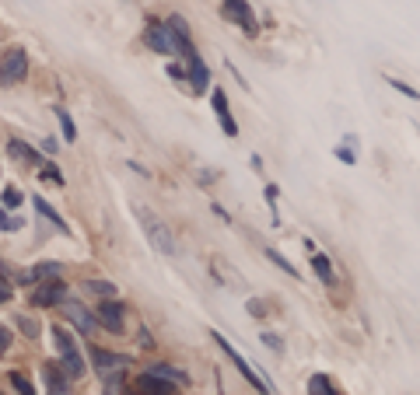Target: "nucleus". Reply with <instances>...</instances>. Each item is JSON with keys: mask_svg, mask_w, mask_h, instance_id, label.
I'll return each instance as SVG.
<instances>
[{"mask_svg": "<svg viewBox=\"0 0 420 395\" xmlns=\"http://www.w3.org/2000/svg\"><path fill=\"white\" fill-rule=\"evenodd\" d=\"M169 77H176V81H182L186 74H182V67H176V63H172V67H169Z\"/></svg>", "mask_w": 420, "mask_h": 395, "instance_id": "obj_38", "label": "nucleus"}, {"mask_svg": "<svg viewBox=\"0 0 420 395\" xmlns=\"http://www.w3.org/2000/svg\"><path fill=\"white\" fill-rule=\"evenodd\" d=\"M63 315H67L70 326H74L77 333H84V336H91L95 326H98V315H95L91 308H84L81 301H63Z\"/></svg>", "mask_w": 420, "mask_h": 395, "instance_id": "obj_9", "label": "nucleus"}, {"mask_svg": "<svg viewBox=\"0 0 420 395\" xmlns=\"http://www.w3.org/2000/svg\"><path fill=\"white\" fill-rule=\"evenodd\" d=\"M35 210H39V217H46L50 224H57V231H60V234H70V227L63 224V217L57 214V210H53V207H50V203H46V200H42V196H35Z\"/></svg>", "mask_w": 420, "mask_h": 395, "instance_id": "obj_18", "label": "nucleus"}, {"mask_svg": "<svg viewBox=\"0 0 420 395\" xmlns=\"http://www.w3.org/2000/svg\"><path fill=\"white\" fill-rule=\"evenodd\" d=\"M266 259H270L273 266H280V270H284L288 277H295V280H298V270H295V263H288V259H284V256H280L277 248H266Z\"/></svg>", "mask_w": 420, "mask_h": 395, "instance_id": "obj_24", "label": "nucleus"}, {"mask_svg": "<svg viewBox=\"0 0 420 395\" xmlns=\"http://www.w3.org/2000/svg\"><path fill=\"white\" fill-rule=\"evenodd\" d=\"M221 14H225L228 21H235L249 39H252V35H259V21H256V14H252L249 0H221Z\"/></svg>", "mask_w": 420, "mask_h": 395, "instance_id": "obj_6", "label": "nucleus"}, {"mask_svg": "<svg viewBox=\"0 0 420 395\" xmlns=\"http://www.w3.org/2000/svg\"><path fill=\"white\" fill-rule=\"evenodd\" d=\"M210 102H214V113H217V122H221L225 137H239V122L232 119V109H228V95H225L221 88H214V91H210Z\"/></svg>", "mask_w": 420, "mask_h": 395, "instance_id": "obj_12", "label": "nucleus"}, {"mask_svg": "<svg viewBox=\"0 0 420 395\" xmlns=\"http://www.w3.org/2000/svg\"><path fill=\"white\" fill-rule=\"evenodd\" d=\"M389 84H392V88L399 91V95H407V98H414V102H417V98H420V91H417V88H414V84H407V81H399V77H389Z\"/></svg>", "mask_w": 420, "mask_h": 395, "instance_id": "obj_29", "label": "nucleus"}, {"mask_svg": "<svg viewBox=\"0 0 420 395\" xmlns=\"http://www.w3.org/2000/svg\"><path fill=\"white\" fill-rule=\"evenodd\" d=\"M333 154H336V158H340L344 165H351V168L358 165V154H354V147H347V144H340V147H336Z\"/></svg>", "mask_w": 420, "mask_h": 395, "instance_id": "obj_31", "label": "nucleus"}, {"mask_svg": "<svg viewBox=\"0 0 420 395\" xmlns=\"http://www.w3.org/2000/svg\"><path fill=\"white\" fill-rule=\"evenodd\" d=\"M144 42H147L154 53H161V57L179 53V50H176V39H172L169 21H147V28H144Z\"/></svg>", "mask_w": 420, "mask_h": 395, "instance_id": "obj_7", "label": "nucleus"}, {"mask_svg": "<svg viewBox=\"0 0 420 395\" xmlns=\"http://www.w3.org/2000/svg\"><path fill=\"white\" fill-rule=\"evenodd\" d=\"M88 290L98 294V297H116V283L102 280V277H91V280H88Z\"/></svg>", "mask_w": 420, "mask_h": 395, "instance_id": "obj_23", "label": "nucleus"}, {"mask_svg": "<svg viewBox=\"0 0 420 395\" xmlns=\"http://www.w3.org/2000/svg\"><path fill=\"white\" fill-rule=\"evenodd\" d=\"M7 346H11V329H7V326H0V353H4Z\"/></svg>", "mask_w": 420, "mask_h": 395, "instance_id": "obj_36", "label": "nucleus"}, {"mask_svg": "<svg viewBox=\"0 0 420 395\" xmlns=\"http://www.w3.org/2000/svg\"><path fill=\"white\" fill-rule=\"evenodd\" d=\"M14 322H18V329H21V333H25V336H28V339H39V336H42V329H39V322H32L28 315H18Z\"/></svg>", "mask_w": 420, "mask_h": 395, "instance_id": "obj_26", "label": "nucleus"}, {"mask_svg": "<svg viewBox=\"0 0 420 395\" xmlns=\"http://www.w3.org/2000/svg\"><path fill=\"white\" fill-rule=\"evenodd\" d=\"M169 28H172V39H176V50H186V46H193L189 42V25H186V18H179V14H172L169 18Z\"/></svg>", "mask_w": 420, "mask_h": 395, "instance_id": "obj_17", "label": "nucleus"}, {"mask_svg": "<svg viewBox=\"0 0 420 395\" xmlns=\"http://www.w3.org/2000/svg\"><path fill=\"white\" fill-rule=\"evenodd\" d=\"M32 277H35V280H60L63 266L60 263H39V266H32Z\"/></svg>", "mask_w": 420, "mask_h": 395, "instance_id": "obj_20", "label": "nucleus"}, {"mask_svg": "<svg viewBox=\"0 0 420 395\" xmlns=\"http://www.w3.org/2000/svg\"><path fill=\"white\" fill-rule=\"evenodd\" d=\"M21 224H25L21 217H11V214H7V210L0 207V231H18Z\"/></svg>", "mask_w": 420, "mask_h": 395, "instance_id": "obj_32", "label": "nucleus"}, {"mask_svg": "<svg viewBox=\"0 0 420 395\" xmlns=\"http://www.w3.org/2000/svg\"><path fill=\"white\" fill-rule=\"evenodd\" d=\"M147 371H151V374H158V378H165V382H176V385H189V374H186V371H176V367H169V364H161V360L147 364Z\"/></svg>", "mask_w": 420, "mask_h": 395, "instance_id": "obj_16", "label": "nucleus"}, {"mask_svg": "<svg viewBox=\"0 0 420 395\" xmlns=\"http://www.w3.org/2000/svg\"><path fill=\"white\" fill-rule=\"evenodd\" d=\"M245 311H249L252 319H266V311H270V304H266L263 297H249V301H245Z\"/></svg>", "mask_w": 420, "mask_h": 395, "instance_id": "obj_27", "label": "nucleus"}, {"mask_svg": "<svg viewBox=\"0 0 420 395\" xmlns=\"http://www.w3.org/2000/svg\"><path fill=\"white\" fill-rule=\"evenodd\" d=\"M11 385H14L21 395H35V385H32L25 374H14V371H11Z\"/></svg>", "mask_w": 420, "mask_h": 395, "instance_id": "obj_30", "label": "nucleus"}, {"mask_svg": "<svg viewBox=\"0 0 420 395\" xmlns=\"http://www.w3.org/2000/svg\"><path fill=\"white\" fill-rule=\"evenodd\" d=\"M53 333V343L60 346V353H63V371H67V378H81L84 374V357H81V350H77V343H74V336L63 329V326H53L50 329Z\"/></svg>", "mask_w": 420, "mask_h": 395, "instance_id": "obj_4", "label": "nucleus"}, {"mask_svg": "<svg viewBox=\"0 0 420 395\" xmlns=\"http://www.w3.org/2000/svg\"><path fill=\"white\" fill-rule=\"evenodd\" d=\"M312 270H315V277L326 283V287L336 283V270H333V263H329L326 252H312Z\"/></svg>", "mask_w": 420, "mask_h": 395, "instance_id": "obj_15", "label": "nucleus"}, {"mask_svg": "<svg viewBox=\"0 0 420 395\" xmlns=\"http://www.w3.org/2000/svg\"><path fill=\"white\" fill-rule=\"evenodd\" d=\"M210 339H214V343H217V346H221V350L228 353V360H232V364L239 367V374L245 378V382H249V385H252V389H259V392H273V385H270V382H263V378H259V374L252 371V364H249V360H245V357H242L239 350H235V346H232L228 339L221 336V333H210Z\"/></svg>", "mask_w": 420, "mask_h": 395, "instance_id": "obj_5", "label": "nucleus"}, {"mask_svg": "<svg viewBox=\"0 0 420 395\" xmlns=\"http://www.w3.org/2000/svg\"><path fill=\"white\" fill-rule=\"evenodd\" d=\"M67 301V287H63V280H46L35 294H32V304L35 308H57V304H63Z\"/></svg>", "mask_w": 420, "mask_h": 395, "instance_id": "obj_11", "label": "nucleus"}, {"mask_svg": "<svg viewBox=\"0 0 420 395\" xmlns=\"http://www.w3.org/2000/svg\"><path fill=\"white\" fill-rule=\"evenodd\" d=\"M277 193H280V189H277V182H270V185H266V193H263V196H266V207H270V214H273V227H280V214H277Z\"/></svg>", "mask_w": 420, "mask_h": 395, "instance_id": "obj_25", "label": "nucleus"}, {"mask_svg": "<svg viewBox=\"0 0 420 395\" xmlns=\"http://www.w3.org/2000/svg\"><path fill=\"white\" fill-rule=\"evenodd\" d=\"M91 364H95V371L102 374V382L109 385V389H120V378L126 374V357L123 353H113V350H102V346H91Z\"/></svg>", "mask_w": 420, "mask_h": 395, "instance_id": "obj_2", "label": "nucleus"}, {"mask_svg": "<svg viewBox=\"0 0 420 395\" xmlns=\"http://www.w3.org/2000/svg\"><path fill=\"white\" fill-rule=\"evenodd\" d=\"M42 151H46V154H57V140L46 137V140H42Z\"/></svg>", "mask_w": 420, "mask_h": 395, "instance_id": "obj_37", "label": "nucleus"}, {"mask_svg": "<svg viewBox=\"0 0 420 395\" xmlns=\"http://www.w3.org/2000/svg\"><path fill=\"white\" fill-rule=\"evenodd\" d=\"M133 214H137V221H140V227H144L147 241L154 245V252H161V256H176V238H172V231L165 227L161 217H154L147 207H137Z\"/></svg>", "mask_w": 420, "mask_h": 395, "instance_id": "obj_1", "label": "nucleus"}, {"mask_svg": "<svg viewBox=\"0 0 420 395\" xmlns=\"http://www.w3.org/2000/svg\"><path fill=\"white\" fill-rule=\"evenodd\" d=\"M11 297H14V287H11V283H7L4 277H0V304H7Z\"/></svg>", "mask_w": 420, "mask_h": 395, "instance_id": "obj_35", "label": "nucleus"}, {"mask_svg": "<svg viewBox=\"0 0 420 395\" xmlns=\"http://www.w3.org/2000/svg\"><path fill=\"white\" fill-rule=\"evenodd\" d=\"M28 77V53L21 46H7L0 53V88H14Z\"/></svg>", "mask_w": 420, "mask_h": 395, "instance_id": "obj_3", "label": "nucleus"}, {"mask_svg": "<svg viewBox=\"0 0 420 395\" xmlns=\"http://www.w3.org/2000/svg\"><path fill=\"white\" fill-rule=\"evenodd\" d=\"M263 346H270L273 353H284V339L277 336V333H263Z\"/></svg>", "mask_w": 420, "mask_h": 395, "instance_id": "obj_33", "label": "nucleus"}, {"mask_svg": "<svg viewBox=\"0 0 420 395\" xmlns=\"http://www.w3.org/2000/svg\"><path fill=\"white\" fill-rule=\"evenodd\" d=\"M42 171H46V178H50V182H57V185H63V175H60V168H57L53 161H46V165H42Z\"/></svg>", "mask_w": 420, "mask_h": 395, "instance_id": "obj_34", "label": "nucleus"}, {"mask_svg": "<svg viewBox=\"0 0 420 395\" xmlns=\"http://www.w3.org/2000/svg\"><path fill=\"white\" fill-rule=\"evenodd\" d=\"M308 392H315V395H336V385H333V378H326V374H312V378H308Z\"/></svg>", "mask_w": 420, "mask_h": 395, "instance_id": "obj_21", "label": "nucleus"}, {"mask_svg": "<svg viewBox=\"0 0 420 395\" xmlns=\"http://www.w3.org/2000/svg\"><path fill=\"white\" fill-rule=\"evenodd\" d=\"M0 196H4V207H21V203H25V193H21L18 185H7Z\"/></svg>", "mask_w": 420, "mask_h": 395, "instance_id": "obj_28", "label": "nucleus"}, {"mask_svg": "<svg viewBox=\"0 0 420 395\" xmlns=\"http://www.w3.org/2000/svg\"><path fill=\"white\" fill-rule=\"evenodd\" d=\"M7 154L21 165V168H39L42 165V158H39V151H32L25 140H18V137H11L7 140Z\"/></svg>", "mask_w": 420, "mask_h": 395, "instance_id": "obj_13", "label": "nucleus"}, {"mask_svg": "<svg viewBox=\"0 0 420 395\" xmlns=\"http://www.w3.org/2000/svg\"><path fill=\"white\" fill-rule=\"evenodd\" d=\"M182 59H186V70H189V81H193V88L203 95V91L210 88V70L203 67V57H200L193 46H186V50H182Z\"/></svg>", "mask_w": 420, "mask_h": 395, "instance_id": "obj_10", "label": "nucleus"}, {"mask_svg": "<svg viewBox=\"0 0 420 395\" xmlns=\"http://www.w3.org/2000/svg\"><path fill=\"white\" fill-rule=\"evenodd\" d=\"M53 115L60 119L63 140H70V144H74V140H77V126H74V119H70V113H67V109H53Z\"/></svg>", "mask_w": 420, "mask_h": 395, "instance_id": "obj_22", "label": "nucleus"}, {"mask_svg": "<svg viewBox=\"0 0 420 395\" xmlns=\"http://www.w3.org/2000/svg\"><path fill=\"white\" fill-rule=\"evenodd\" d=\"M137 389L140 392H158V395H172L179 385L176 382H165V378H158V374H151V371H144L140 378H137Z\"/></svg>", "mask_w": 420, "mask_h": 395, "instance_id": "obj_14", "label": "nucleus"}, {"mask_svg": "<svg viewBox=\"0 0 420 395\" xmlns=\"http://www.w3.org/2000/svg\"><path fill=\"white\" fill-rule=\"evenodd\" d=\"M95 315H98V326H102V329H109V333H123V315H126V304L116 301V297H102V301H98V308H95Z\"/></svg>", "mask_w": 420, "mask_h": 395, "instance_id": "obj_8", "label": "nucleus"}, {"mask_svg": "<svg viewBox=\"0 0 420 395\" xmlns=\"http://www.w3.org/2000/svg\"><path fill=\"white\" fill-rule=\"evenodd\" d=\"M42 382H46L50 392H67V378H63L53 364H42Z\"/></svg>", "mask_w": 420, "mask_h": 395, "instance_id": "obj_19", "label": "nucleus"}]
</instances>
